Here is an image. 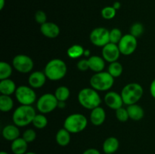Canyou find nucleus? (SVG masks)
Segmentation results:
<instances>
[{"label":"nucleus","mask_w":155,"mask_h":154,"mask_svg":"<svg viewBox=\"0 0 155 154\" xmlns=\"http://www.w3.org/2000/svg\"><path fill=\"white\" fill-rule=\"evenodd\" d=\"M68 66L64 60L58 58L51 59L46 63L44 72L51 81H58L66 75Z\"/></svg>","instance_id":"obj_1"},{"label":"nucleus","mask_w":155,"mask_h":154,"mask_svg":"<svg viewBox=\"0 0 155 154\" xmlns=\"http://www.w3.org/2000/svg\"><path fill=\"white\" fill-rule=\"evenodd\" d=\"M78 101L80 105L87 110H93L99 107L101 98L98 91L91 88H84L79 91Z\"/></svg>","instance_id":"obj_2"},{"label":"nucleus","mask_w":155,"mask_h":154,"mask_svg":"<svg viewBox=\"0 0 155 154\" xmlns=\"http://www.w3.org/2000/svg\"><path fill=\"white\" fill-rule=\"evenodd\" d=\"M36 114V110L32 105H21L14 111L12 120L17 126H27L33 122Z\"/></svg>","instance_id":"obj_3"},{"label":"nucleus","mask_w":155,"mask_h":154,"mask_svg":"<svg viewBox=\"0 0 155 154\" xmlns=\"http://www.w3.org/2000/svg\"><path fill=\"white\" fill-rule=\"evenodd\" d=\"M143 93V88L141 85L136 82H131L123 88L120 95L124 104L129 106L137 104L142 98Z\"/></svg>","instance_id":"obj_4"},{"label":"nucleus","mask_w":155,"mask_h":154,"mask_svg":"<svg viewBox=\"0 0 155 154\" xmlns=\"http://www.w3.org/2000/svg\"><path fill=\"white\" fill-rule=\"evenodd\" d=\"M114 78L108 72H95L90 79V85L98 91H106L112 88Z\"/></svg>","instance_id":"obj_5"},{"label":"nucleus","mask_w":155,"mask_h":154,"mask_svg":"<svg viewBox=\"0 0 155 154\" xmlns=\"http://www.w3.org/2000/svg\"><path fill=\"white\" fill-rule=\"evenodd\" d=\"M88 120L84 115L81 113H73L65 119L64 128L71 134H77L86 128Z\"/></svg>","instance_id":"obj_6"},{"label":"nucleus","mask_w":155,"mask_h":154,"mask_svg":"<svg viewBox=\"0 0 155 154\" xmlns=\"http://www.w3.org/2000/svg\"><path fill=\"white\" fill-rule=\"evenodd\" d=\"M58 101L54 94L46 93L42 95L36 101V108L42 114L52 112L58 107Z\"/></svg>","instance_id":"obj_7"},{"label":"nucleus","mask_w":155,"mask_h":154,"mask_svg":"<svg viewBox=\"0 0 155 154\" xmlns=\"http://www.w3.org/2000/svg\"><path fill=\"white\" fill-rule=\"evenodd\" d=\"M15 95L17 101L21 105H32L36 101V92L30 86H19L17 88Z\"/></svg>","instance_id":"obj_8"},{"label":"nucleus","mask_w":155,"mask_h":154,"mask_svg":"<svg viewBox=\"0 0 155 154\" xmlns=\"http://www.w3.org/2000/svg\"><path fill=\"white\" fill-rule=\"evenodd\" d=\"M89 39L95 46L104 47L110 42V31L105 27H97L92 30Z\"/></svg>","instance_id":"obj_9"},{"label":"nucleus","mask_w":155,"mask_h":154,"mask_svg":"<svg viewBox=\"0 0 155 154\" xmlns=\"http://www.w3.org/2000/svg\"><path fill=\"white\" fill-rule=\"evenodd\" d=\"M33 60L25 54H18L12 60V66L21 73H29L33 68Z\"/></svg>","instance_id":"obj_10"},{"label":"nucleus","mask_w":155,"mask_h":154,"mask_svg":"<svg viewBox=\"0 0 155 154\" xmlns=\"http://www.w3.org/2000/svg\"><path fill=\"white\" fill-rule=\"evenodd\" d=\"M117 45L121 54L126 56L131 55L135 52L137 48V38L133 36L130 33L124 35Z\"/></svg>","instance_id":"obj_11"},{"label":"nucleus","mask_w":155,"mask_h":154,"mask_svg":"<svg viewBox=\"0 0 155 154\" xmlns=\"http://www.w3.org/2000/svg\"><path fill=\"white\" fill-rule=\"evenodd\" d=\"M120 54L121 53L120 51L117 44L109 42L104 47H102V51H101L102 57L105 61L109 62V63L117 61Z\"/></svg>","instance_id":"obj_12"},{"label":"nucleus","mask_w":155,"mask_h":154,"mask_svg":"<svg viewBox=\"0 0 155 154\" xmlns=\"http://www.w3.org/2000/svg\"><path fill=\"white\" fill-rule=\"evenodd\" d=\"M104 101L109 108L114 110L122 107L123 104H124L120 94H118L117 92L115 91L107 92L104 96Z\"/></svg>","instance_id":"obj_13"},{"label":"nucleus","mask_w":155,"mask_h":154,"mask_svg":"<svg viewBox=\"0 0 155 154\" xmlns=\"http://www.w3.org/2000/svg\"><path fill=\"white\" fill-rule=\"evenodd\" d=\"M46 75L42 71L38 70L31 72L28 77V84L33 88H39L45 85Z\"/></svg>","instance_id":"obj_14"},{"label":"nucleus","mask_w":155,"mask_h":154,"mask_svg":"<svg viewBox=\"0 0 155 154\" xmlns=\"http://www.w3.org/2000/svg\"><path fill=\"white\" fill-rule=\"evenodd\" d=\"M40 32L45 37L54 39L60 34V28L54 23L46 22L40 25Z\"/></svg>","instance_id":"obj_15"},{"label":"nucleus","mask_w":155,"mask_h":154,"mask_svg":"<svg viewBox=\"0 0 155 154\" xmlns=\"http://www.w3.org/2000/svg\"><path fill=\"white\" fill-rule=\"evenodd\" d=\"M106 119L105 110L99 107L92 110L90 113V120L92 125L95 126H99L102 125Z\"/></svg>","instance_id":"obj_16"},{"label":"nucleus","mask_w":155,"mask_h":154,"mask_svg":"<svg viewBox=\"0 0 155 154\" xmlns=\"http://www.w3.org/2000/svg\"><path fill=\"white\" fill-rule=\"evenodd\" d=\"M89 69L95 72H102L105 67V60L103 57L97 55L90 56L88 58Z\"/></svg>","instance_id":"obj_17"},{"label":"nucleus","mask_w":155,"mask_h":154,"mask_svg":"<svg viewBox=\"0 0 155 154\" xmlns=\"http://www.w3.org/2000/svg\"><path fill=\"white\" fill-rule=\"evenodd\" d=\"M119 140L115 137H109L104 141L102 149L104 154H114L119 149Z\"/></svg>","instance_id":"obj_18"},{"label":"nucleus","mask_w":155,"mask_h":154,"mask_svg":"<svg viewBox=\"0 0 155 154\" xmlns=\"http://www.w3.org/2000/svg\"><path fill=\"white\" fill-rule=\"evenodd\" d=\"M2 136L5 140L13 141L20 137L19 127L16 125H8L2 129Z\"/></svg>","instance_id":"obj_19"},{"label":"nucleus","mask_w":155,"mask_h":154,"mask_svg":"<svg viewBox=\"0 0 155 154\" xmlns=\"http://www.w3.org/2000/svg\"><path fill=\"white\" fill-rule=\"evenodd\" d=\"M127 112H128L130 119H133L134 121L141 120V119H143L144 116H145L144 109L137 104L127 106Z\"/></svg>","instance_id":"obj_20"},{"label":"nucleus","mask_w":155,"mask_h":154,"mask_svg":"<svg viewBox=\"0 0 155 154\" xmlns=\"http://www.w3.org/2000/svg\"><path fill=\"white\" fill-rule=\"evenodd\" d=\"M28 143L23 137H18L12 141L11 150L14 154H25L27 150Z\"/></svg>","instance_id":"obj_21"},{"label":"nucleus","mask_w":155,"mask_h":154,"mask_svg":"<svg viewBox=\"0 0 155 154\" xmlns=\"http://www.w3.org/2000/svg\"><path fill=\"white\" fill-rule=\"evenodd\" d=\"M16 85L13 80L5 79L0 81V93L4 95H11L16 91Z\"/></svg>","instance_id":"obj_22"},{"label":"nucleus","mask_w":155,"mask_h":154,"mask_svg":"<svg viewBox=\"0 0 155 154\" xmlns=\"http://www.w3.org/2000/svg\"><path fill=\"white\" fill-rule=\"evenodd\" d=\"M71 133L64 128L59 129L55 136V140L58 144L61 146H68L71 142Z\"/></svg>","instance_id":"obj_23"},{"label":"nucleus","mask_w":155,"mask_h":154,"mask_svg":"<svg viewBox=\"0 0 155 154\" xmlns=\"http://www.w3.org/2000/svg\"><path fill=\"white\" fill-rule=\"evenodd\" d=\"M14 107V101L9 95H2L0 96V110L2 112H9Z\"/></svg>","instance_id":"obj_24"},{"label":"nucleus","mask_w":155,"mask_h":154,"mask_svg":"<svg viewBox=\"0 0 155 154\" xmlns=\"http://www.w3.org/2000/svg\"><path fill=\"white\" fill-rule=\"evenodd\" d=\"M85 49L80 45H73L67 51V54L70 58L77 59L80 57L84 54Z\"/></svg>","instance_id":"obj_25"},{"label":"nucleus","mask_w":155,"mask_h":154,"mask_svg":"<svg viewBox=\"0 0 155 154\" xmlns=\"http://www.w3.org/2000/svg\"><path fill=\"white\" fill-rule=\"evenodd\" d=\"M123 66L120 62L115 61L110 63V65L107 69V72L114 77V78H117L120 76L123 73Z\"/></svg>","instance_id":"obj_26"},{"label":"nucleus","mask_w":155,"mask_h":154,"mask_svg":"<svg viewBox=\"0 0 155 154\" xmlns=\"http://www.w3.org/2000/svg\"><path fill=\"white\" fill-rule=\"evenodd\" d=\"M54 95L58 101H66L69 98L71 92L68 87L62 85L56 88Z\"/></svg>","instance_id":"obj_27"},{"label":"nucleus","mask_w":155,"mask_h":154,"mask_svg":"<svg viewBox=\"0 0 155 154\" xmlns=\"http://www.w3.org/2000/svg\"><path fill=\"white\" fill-rule=\"evenodd\" d=\"M12 74V66L5 61L0 62V79H9Z\"/></svg>","instance_id":"obj_28"},{"label":"nucleus","mask_w":155,"mask_h":154,"mask_svg":"<svg viewBox=\"0 0 155 154\" xmlns=\"http://www.w3.org/2000/svg\"><path fill=\"white\" fill-rule=\"evenodd\" d=\"M32 123L35 128L38 129H42L48 125V119L45 115L39 113V114H36Z\"/></svg>","instance_id":"obj_29"},{"label":"nucleus","mask_w":155,"mask_h":154,"mask_svg":"<svg viewBox=\"0 0 155 154\" xmlns=\"http://www.w3.org/2000/svg\"><path fill=\"white\" fill-rule=\"evenodd\" d=\"M117 10L113 6H106L101 9V14L104 19L111 20L116 16Z\"/></svg>","instance_id":"obj_30"},{"label":"nucleus","mask_w":155,"mask_h":154,"mask_svg":"<svg viewBox=\"0 0 155 154\" xmlns=\"http://www.w3.org/2000/svg\"><path fill=\"white\" fill-rule=\"evenodd\" d=\"M122 32L118 28H113L110 30V42L114 44H118L120 39H122Z\"/></svg>","instance_id":"obj_31"},{"label":"nucleus","mask_w":155,"mask_h":154,"mask_svg":"<svg viewBox=\"0 0 155 154\" xmlns=\"http://www.w3.org/2000/svg\"><path fill=\"white\" fill-rule=\"evenodd\" d=\"M144 33V27L141 23H135L130 27V34L136 38L142 36Z\"/></svg>","instance_id":"obj_32"},{"label":"nucleus","mask_w":155,"mask_h":154,"mask_svg":"<svg viewBox=\"0 0 155 154\" xmlns=\"http://www.w3.org/2000/svg\"><path fill=\"white\" fill-rule=\"evenodd\" d=\"M116 117L118 121L121 122H125L130 119L129 117L128 112H127V110L126 108H124V107H120V108L117 109L116 110Z\"/></svg>","instance_id":"obj_33"},{"label":"nucleus","mask_w":155,"mask_h":154,"mask_svg":"<svg viewBox=\"0 0 155 154\" xmlns=\"http://www.w3.org/2000/svg\"><path fill=\"white\" fill-rule=\"evenodd\" d=\"M22 137L27 142V143H31L33 142L36 138V132L35 130L29 128L27 129L24 133H23Z\"/></svg>","instance_id":"obj_34"},{"label":"nucleus","mask_w":155,"mask_h":154,"mask_svg":"<svg viewBox=\"0 0 155 154\" xmlns=\"http://www.w3.org/2000/svg\"><path fill=\"white\" fill-rule=\"evenodd\" d=\"M35 21H36V23H38L39 24L42 25V24H45L47 22V15L45 13V11L42 10H39L35 13Z\"/></svg>","instance_id":"obj_35"},{"label":"nucleus","mask_w":155,"mask_h":154,"mask_svg":"<svg viewBox=\"0 0 155 154\" xmlns=\"http://www.w3.org/2000/svg\"><path fill=\"white\" fill-rule=\"evenodd\" d=\"M77 67L81 72H86L89 69V64L88 59H81L77 63Z\"/></svg>","instance_id":"obj_36"},{"label":"nucleus","mask_w":155,"mask_h":154,"mask_svg":"<svg viewBox=\"0 0 155 154\" xmlns=\"http://www.w3.org/2000/svg\"><path fill=\"white\" fill-rule=\"evenodd\" d=\"M83 154H101V152L95 148H89V149H86L83 152Z\"/></svg>","instance_id":"obj_37"},{"label":"nucleus","mask_w":155,"mask_h":154,"mask_svg":"<svg viewBox=\"0 0 155 154\" xmlns=\"http://www.w3.org/2000/svg\"><path fill=\"white\" fill-rule=\"evenodd\" d=\"M150 93L155 99V79L151 82V85H150Z\"/></svg>","instance_id":"obj_38"},{"label":"nucleus","mask_w":155,"mask_h":154,"mask_svg":"<svg viewBox=\"0 0 155 154\" xmlns=\"http://www.w3.org/2000/svg\"><path fill=\"white\" fill-rule=\"evenodd\" d=\"M66 107V102L65 101H58V107L61 109H64Z\"/></svg>","instance_id":"obj_39"},{"label":"nucleus","mask_w":155,"mask_h":154,"mask_svg":"<svg viewBox=\"0 0 155 154\" xmlns=\"http://www.w3.org/2000/svg\"><path fill=\"white\" fill-rule=\"evenodd\" d=\"M112 6H113L116 10H119V9L121 8V3L120 2H115Z\"/></svg>","instance_id":"obj_40"},{"label":"nucleus","mask_w":155,"mask_h":154,"mask_svg":"<svg viewBox=\"0 0 155 154\" xmlns=\"http://www.w3.org/2000/svg\"><path fill=\"white\" fill-rule=\"evenodd\" d=\"M83 55H84L86 57H90V51H89V49H85Z\"/></svg>","instance_id":"obj_41"},{"label":"nucleus","mask_w":155,"mask_h":154,"mask_svg":"<svg viewBox=\"0 0 155 154\" xmlns=\"http://www.w3.org/2000/svg\"><path fill=\"white\" fill-rule=\"evenodd\" d=\"M5 5V0H0V10H2Z\"/></svg>","instance_id":"obj_42"},{"label":"nucleus","mask_w":155,"mask_h":154,"mask_svg":"<svg viewBox=\"0 0 155 154\" xmlns=\"http://www.w3.org/2000/svg\"><path fill=\"white\" fill-rule=\"evenodd\" d=\"M25 154H36V153L34 152H26Z\"/></svg>","instance_id":"obj_43"},{"label":"nucleus","mask_w":155,"mask_h":154,"mask_svg":"<svg viewBox=\"0 0 155 154\" xmlns=\"http://www.w3.org/2000/svg\"><path fill=\"white\" fill-rule=\"evenodd\" d=\"M0 154H8L7 152H5V151H2L1 152H0Z\"/></svg>","instance_id":"obj_44"}]
</instances>
